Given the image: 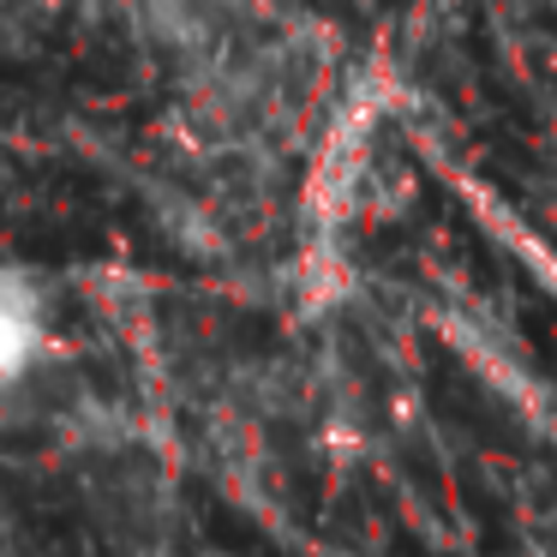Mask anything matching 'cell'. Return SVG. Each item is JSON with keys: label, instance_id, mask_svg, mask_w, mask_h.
Wrapping results in <instances>:
<instances>
[{"label": "cell", "instance_id": "7a4b0ae2", "mask_svg": "<svg viewBox=\"0 0 557 557\" xmlns=\"http://www.w3.org/2000/svg\"><path fill=\"white\" fill-rule=\"evenodd\" d=\"M42 348V306L37 288L13 270H0V384L25 377V366Z\"/></svg>", "mask_w": 557, "mask_h": 557}, {"label": "cell", "instance_id": "6da1fadb", "mask_svg": "<svg viewBox=\"0 0 557 557\" xmlns=\"http://www.w3.org/2000/svg\"><path fill=\"white\" fill-rule=\"evenodd\" d=\"M372 126H377V97H354L348 114L330 126L324 138V157H318V174H312V216H342V205H354L360 193V174H366V157H372Z\"/></svg>", "mask_w": 557, "mask_h": 557}]
</instances>
